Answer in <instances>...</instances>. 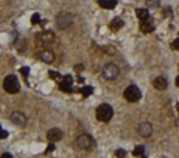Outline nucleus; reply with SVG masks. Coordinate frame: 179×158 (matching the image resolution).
I'll return each mask as SVG.
<instances>
[{"label":"nucleus","mask_w":179,"mask_h":158,"mask_svg":"<svg viewBox=\"0 0 179 158\" xmlns=\"http://www.w3.org/2000/svg\"><path fill=\"white\" fill-rule=\"evenodd\" d=\"M3 88H5V91L9 92V94L18 92L19 91V81H18V78L14 75L6 76L5 81H3Z\"/></svg>","instance_id":"f257e3e1"},{"label":"nucleus","mask_w":179,"mask_h":158,"mask_svg":"<svg viewBox=\"0 0 179 158\" xmlns=\"http://www.w3.org/2000/svg\"><path fill=\"white\" fill-rule=\"evenodd\" d=\"M96 115H97V119H99V121L108 122L112 118V115H113V109H112L109 105H100V106L97 108Z\"/></svg>","instance_id":"f03ea898"},{"label":"nucleus","mask_w":179,"mask_h":158,"mask_svg":"<svg viewBox=\"0 0 179 158\" xmlns=\"http://www.w3.org/2000/svg\"><path fill=\"white\" fill-rule=\"evenodd\" d=\"M102 75H103V78H104L106 81H115V79L118 78V75H119L118 66H117V64H112V63L106 64V66L103 67Z\"/></svg>","instance_id":"7ed1b4c3"},{"label":"nucleus","mask_w":179,"mask_h":158,"mask_svg":"<svg viewBox=\"0 0 179 158\" xmlns=\"http://www.w3.org/2000/svg\"><path fill=\"white\" fill-rule=\"evenodd\" d=\"M93 137L90 136V134H81V136H78L76 137V146L79 149H90L91 146H93Z\"/></svg>","instance_id":"20e7f679"},{"label":"nucleus","mask_w":179,"mask_h":158,"mask_svg":"<svg viewBox=\"0 0 179 158\" xmlns=\"http://www.w3.org/2000/svg\"><path fill=\"white\" fill-rule=\"evenodd\" d=\"M140 96H142V92H140V90L137 88L136 85H130L124 91V97L128 101H137V100L140 99Z\"/></svg>","instance_id":"39448f33"},{"label":"nucleus","mask_w":179,"mask_h":158,"mask_svg":"<svg viewBox=\"0 0 179 158\" xmlns=\"http://www.w3.org/2000/svg\"><path fill=\"white\" fill-rule=\"evenodd\" d=\"M72 21H73V17L69 12H61L57 17V25L60 28H67L69 25L72 24Z\"/></svg>","instance_id":"423d86ee"},{"label":"nucleus","mask_w":179,"mask_h":158,"mask_svg":"<svg viewBox=\"0 0 179 158\" xmlns=\"http://www.w3.org/2000/svg\"><path fill=\"white\" fill-rule=\"evenodd\" d=\"M54 39H55L54 33H51V32H43V33H40L37 36V43H40L42 46H48V45H51L52 42H54Z\"/></svg>","instance_id":"0eeeda50"},{"label":"nucleus","mask_w":179,"mask_h":158,"mask_svg":"<svg viewBox=\"0 0 179 158\" xmlns=\"http://www.w3.org/2000/svg\"><path fill=\"white\" fill-rule=\"evenodd\" d=\"M137 133L140 134L142 137H149L152 133V125L149 122H142V124L137 127Z\"/></svg>","instance_id":"6e6552de"},{"label":"nucleus","mask_w":179,"mask_h":158,"mask_svg":"<svg viewBox=\"0 0 179 158\" xmlns=\"http://www.w3.org/2000/svg\"><path fill=\"white\" fill-rule=\"evenodd\" d=\"M154 28H155V25H154L152 19H151L149 17L140 21V30H142L143 33H151V32H152Z\"/></svg>","instance_id":"1a4fd4ad"},{"label":"nucleus","mask_w":179,"mask_h":158,"mask_svg":"<svg viewBox=\"0 0 179 158\" xmlns=\"http://www.w3.org/2000/svg\"><path fill=\"white\" fill-rule=\"evenodd\" d=\"M46 137H48V140L49 142H58L63 139V131L61 130H58V128H52V130H49L48 131V134H46Z\"/></svg>","instance_id":"9d476101"},{"label":"nucleus","mask_w":179,"mask_h":158,"mask_svg":"<svg viewBox=\"0 0 179 158\" xmlns=\"http://www.w3.org/2000/svg\"><path fill=\"white\" fill-rule=\"evenodd\" d=\"M11 119H12V122L17 125H26L27 122V118L24 113H21V112H14L12 115H11Z\"/></svg>","instance_id":"9b49d317"},{"label":"nucleus","mask_w":179,"mask_h":158,"mask_svg":"<svg viewBox=\"0 0 179 158\" xmlns=\"http://www.w3.org/2000/svg\"><path fill=\"white\" fill-rule=\"evenodd\" d=\"M39 57H40V60L42 61H45V63H52L54 61V52H51V51H48V49H45L42 51L40 54H39Z\"/></svg>","instance_id":"f8f14e48"},{"label":"nucleus","mask_w":179,"mask_h":158,"mask_svg":"<svg viewBox=\"0 0 179 158\" xmlns=\"http://www.w3.org/2000/svg\"><path fill=\"white\" fill-rule=\"evenodd\" d=\"M154 87H155L157 90H166V88H167V81L160 76V78L154 79Z\"/></svg>","instance_id":"ddd939ff"},{"label":"nucleus","mask_w":179,"mask_h":158,"mask_svg":"<svg viewBox=\"0 0 179 158\" xmlns=\"http://www.w3.org/2000/svg\"><path fill=\"white\" fill-rule=\"evenodd\" d=\"M99 5L104 9H113L117 6V0H99Z\"/></svg>","instance_id":"4468645a"},{"label":"nucleus","mask_w":179,"mask_h":158,"mask_svg":"<svg viewBox=\"0 0 179 158\" xmlns=\"http://www.w3.org/2000/svg\"><path fill=\"white\" fill-rule=\"evenodd\" d=\"M60 90L64 92H72L73 88H72V82H67L66 79L64 81H60Z\"/></svg>","instance_id":"2eb2a0df"},{"label":"nucleus","mask_w":179,"mask_h":158,"mask_svg":"<svg viewBox=\"0 0 179 158\" xmlns=\"http://www.w3.org/2000/svg\"><path fill=\"white\" fill-rule=\"evenodd\" d=\"M122 25H124V23H122L121 18H113V21L111 23V28L113 30V32H117V30H119Z\"/></svg>","instance_id":"dca6fc26"},{"label":"nucleus","mask_w":179,"mask_h":158,"mask_svg":"<svg viewBox=\"0 0 179 158\" xmlns=\"http://www.w3.org/2000/svg\"><path fill=\"white\" fill-rule=\"evenodd\" d=\"M136 15H137V18L142 21V19H145V18L149 17V12H148V9H137Z\"/></svg>","instance_id":"f3484780"},{"label":"nucleus","mask_w":179,"mask_h":158,"mask_svg":"<svg viewBox=\"0 0 179 158\" xmlns=\"http://www.w3.org/2000/svg\"><path fill=\"white\" fill-rule=\"evenodd\" d=\"M133 155H134V157H143V155H145V148H143L142 145L136 146L134 151H133Z\"/></svg>","instance_id":"a211bd4d"},{"label":"nucleus","mask_w":179,"mask_h":158,"mask_svg":"<svg viewBox=\"0 0 179 158\" xmlns=\"http://www.w3.org/2000/svg\"><path fill=\"white\" fill-rule=\"evenodd\" d=\"M158 5H160V0H146V6L148 8H158Z\"/></svg>","instance_id":"6ab92c4d"},{"label":"nucleus","mask_w":179,"mask_h":158,"mask_svg":"<svg viewBox=\"0 0 179 158\" xmlns=\"http://www.w3.org/2000/svg\"><path fill=\"white\" fill-rule=\"evenodd\" d=\"M81 91H82V96H84V97H88V96L93 94V87H84Z\"/></svg>","instance_id":"aec40b11"},{"label":"nucleus","mask_w":179,"mask_h":158,"mask_svg":"<svg viewBox=\"0 0 179 158\" xmlns=\"http://www.w3.org/2000/svg\"><path fill=\"white\" fill-rule=\"evenodd\" d=\"M49 76H51L52 79H55V81H61V79H63V78H61V75H60V73H57V72H54V70H51V72H49Z\"/></svg>","instance_id":"412c9836"},{"label":"nucleus","mask_w":179,"mask_h":158,"mask_svg":"<svg viewBox=\"0 0 179 158\" xmlns=\"http://www.w3.org/2000/svg\"><path fill=\"white\" fill-rule=\"evenodd\" d=\"M32 23H33V24H39V23H40V17H39V14H34L33 17H32Z\"/></svg>","instance_id":"4be33fe9"},{"label":"nucleus","mask_w":179,"mask_h":158,"mask_svg":"<svg viewBox=\"0 0 179 158\" xmlns=\"http://www.w3.org/2000/svg\"><path fill=\"white\" fill-rule=\"evenodd\" d=\"M52 151H55V146H54V142H51V143L48 145V148H46V154H51Z\"/></svg>","instance_id":"5701e85b"},{"label":"nucleus","mask_w":179,"mask_h":158,"mask_svg":"<svg viewBox=\"0 0 179 158\" xmlns=\"http://www.w3.org/2000/svg\"><path fill=\"white\" fill-rule=\"evenodd\" d=\"M172 48H173V49H178V51H179V39H175V41L172 42Z\"/></svg>","instance_id":"b1692460"},{"label":"nucleus","mask_w":179,"mask_h":158,"mask_svg":"<svg viewBox=\"0 0 179 158\" xmlns=\"http://www.w3.org/2000/svg\"><path fill=\"white\" fill-rule=\"evenodd\" d=\"M115 155H117V157H126V151H124V149H118L117 152H115Z\"/></svg>","instance_id":"393cba45"},{"label":"nucleus","mask_w":179,"mask_h":158,"mask_svg":"<svg viewBox=\"0 0 179 158\" xmlns=\"http://www.w3.org/2000/svg\"><path fill=\"white\" fill-rule=\"evenodd\" d=\"M6 137H8V131L2 130V127H0V139H6Z\"/></svg>","instance_id":"a878e982"},{"label":"nucleus","mask_w":179,"mask_h":158,"mask_svg":"<svg viewBox=\"0 0 179 158\" xmlns=\"http://www.w3.org/2000/svg\"><path fill=\"white\" fill-rule=\"evenodd\" d=\"M21 75L24 76V78L28 76V67H23V69H21Z\"/></svg>","instance_id":"bb28decb"},{"label":"nucleus","mask_w":179,"mask_h":158,"mask_svg":"<svg viewBox=\"0 0 179 158\" xmlns=\"http://www.w3.org/2000/svg\"><path fill=\"white\" fill-rule=\"evenodd\" d=\"M75 69H76V72H81V70H82L84 67H82V66H81V64H79V66H76V67H75Z\"/></svg>","instance_id":"cd10ccee"},{"label":"nucleus","mask_w":179,"mask_h":158,"mask_svg":"<svg viewBox=\"0 0 179 158\" xmlns=\"http://www.w3.org/2000/svg\"><path fill=\"white\" fill-rule=\"evenodd\" d=\"M2 157H3V158H11V157H12V155H11V154H3Z\"/></svg>","instance_id":"c85d7f7f"},{"label":"nucleus","mask_w":179,"mask_h":158,"mask_svg":"<svg viewBox=\"0 0 179 158\" xmlns=\"http://www.w3.org/2000/svg\"><path fill=\"white\" fill-rule=\"evenodd\" d=\"M176 85H178V87H179V76H178V78H176Z\"/></svg>","instance_id":"c756f323"},{"label":"nucleus","mask_w":179,"mask_h":158,"mask_svg":"<svg viewBox=\"0 0 179 158\" xmlns=\"http://www.w3.org/2000/svg\"><path fill=\"white\" fill-rule=\"evenodd\" d=\"M176 109H178V112H179V103H178V105H176Z\"/></svg>","instance_id":"7c9ffc66"}]
</instances>
